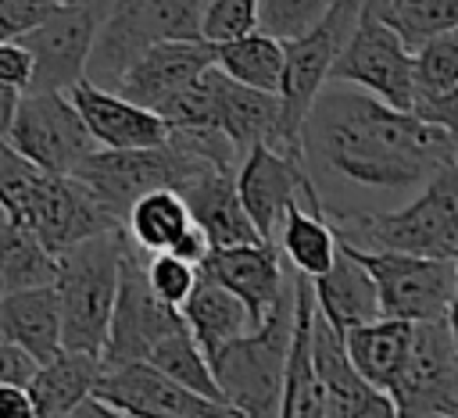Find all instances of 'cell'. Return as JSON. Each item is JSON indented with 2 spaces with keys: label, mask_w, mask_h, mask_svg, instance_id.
<instances>
[{
  "label": "cell",
  "mask_w": 458,
  "mask_h": 418,
  "mask_svg": "<svg viewBox=\"0 0 458 418\" xmlns=\"http://www.w3.org/2000/svg\"><path fill=\"white\" fill-rule=\"evenodd\" d=\"M32 368H36V361L21 347L0 339V382H29Z\"/></svg>",
  "instance_id": "cell-39"
},
{
  "label": "cell",
  "mask_w": 458,
  "mask_h": 418,
  "mask_svg": "<svg viewBox=\"0 0 458 418\" xmlns=\"http://www.w3.org/2000/svg\"><path fill=\"white\" fill-rule=\"evenodd\" d=\"M0 339L21 347L36 364L61 350V311L54 286L0 293Z\"/></svg>",
  "instance_id": "cell-23"
},
{
  "label": "cell",
  "mask_w": 458,
  "mask_h": 418,
  "mask_svg": "<svg viewBox=\"0 0 458 418\" xmlns=\"http://www.w3.org/2000/svg\"><path fill=\"white\" fill-rule=\"evenodd\" d=\"M419 121L458 132V29L437 32L411 50V100Z\"/></svg>",
  "instance_id": "cell-21"
},
{
  "label": "cell",
  "mask_w": 458,
  "mask_h": 418,
  "mask_svg": "<svg viewBox=\"0 0 458 418\" xmlns=\"http://www.w3.org/2000/svg\"><path fill=\"white\" fill-rule=\"evenodd\" d=\"M64 0H0V39H18Z\"/></svg>",
  "instance_id": "cell-37"
},
{
  "label": "cell",
  "mask_w": 458,
  "mask_h": 418,
  "mask_svg": "<svg viewBox=\"0 0 458 418\" xmlns=\"http://www.w3.org/2000/svg\"><path fill=\"white\" fill-rule=\"evenodd\" d=\"M125 229H104L86 239L68 243L54 254V293L61 311V347L100 354L114 289H118V257Z\"/></svg>",
  "instance_id": "cell-4"
},
{
  "label": "cell",
  "mask_w": 458,
  "mask_h": 418,
  "mask_svg": "<svg viewBox=\"0 0 458 418\" xmlns=\"http://www.w3.org/2000/svg\"><path fill=\"white\" fill-rule=\"evenodd\" d=\"M215 64L254 89L265 93H279V79H283V39L250 29L243 36H233L225 43H215Z\"/></svg>",
  "instance_id": "cell-28"
},
{
  "label": "cell",
  "mask_w": 458,
  "mask_h": 418,
  "mask_svg": "<svg viewBox=\"0 0 458 418\" xmlns=\"http://www.w3.org/2000/svg\"><path fill=\"white\" fill-rule=\"evenodd\" d=\"M147 250H140L129 236L122 243V257H118V289H114V304H111V318H107V332L100 343V368H114V364H129V361H147L150 347L168 336L172 329L186 325L175 304H165L150 286H147V272H143Z\"/></svg>",
  "instance_id": "cell-9"
},
{
  "label": "cell",
  "mask_w": 458,
  "mask_h": 418,
  "mask_svg": "<svg viewBox=\"0 0 458 418\" xmlns=\"http://www.w3.org/2000/svg\"><path fill=\"white\" fill-rule=\"evenodd\" d=\"M186 225H190V211H186L182 196L168 186H157V189H147L143 196H136L122 222L125 236L147 254L168 250Z\"/></svg>",
  "instance_id": "cell-30"
},
{
  "label": "cell",
  "mask_w": 458,
  "mask_h": 418,
  "mask_svg": "<svg viewBox=\"0 0 458 418\" xmlns=\"http://www.w3.org/2000/svg\"><path fill=\"white\" fill-rule=\"evenodd\" d=\"M311 282L304 272L293 268V318H290V339H286V357H283V393H279V414H297V418H322V400H318V382L311 368Z\"/></svg>",
  "instance_id": "cell-22"
},
{
  "label": "cell",
  "mask_w": 458,
  "mask_h": 418,
  "mask_svg": "<svg viewBox=\"0 0 458 418\" xmlns=\"http://www.w3.org/2000/svg\"><path fill=\"white\" fill-rule=\"evenodd\" d=\"M361 14V0H333L315 25H308L301 36L283 39V79H279V125L276 143L286 154L301 157V118L311 104V96L326 86L333 57L347 43L354 21Z\"/></svg>",
  "instance_id": "cell-5"
},
{
  "label": "cell",
  "mask_w": 458,
  "mask_h": 418,
  "mask_svg": "<svg viewBox=\"0 0 458 418\" xmlns=\"http://www.w3.org/2000/svg\"><path fill=\"white\" fill-rule=\"evenodd\" d=\"M100 372L97 354L86 350H57L54 357L39 361L25 382L29 400H32V414L36 418H68L72 407L93 389Z\"/></svg>",
  "instance_id": "cell-25"
},
{
  "label": "cell",
  "mask_w": 458,
  "mask_h": 418,
  "mask_svg": "<svg viewBox=\"0 0 458 418\" xmlns=\"http://www.w3.org/2000/svg\"><path fill=\"white\" fill-rule=\"evenodd\" d=\"M175 257H182V261H190V264H200L204 261V254L211 250V243H208V236L200 232V225L190 218V225L179 232V239L168 247Z\"/></svg>",
  "instance_id": "cell-40"
},
{
  "label": "cell",
  "mask_w": 458,
  "mask_h": 418,
  "mask_svg": "<svg viewBox=\"0 0 458 418\" xmlns=\"http://www.w3.org/2000/svg\"><path fill=\"white\" fill-rule=\"evenodd\" d=\"M361 7L390 25L408 50L437 32L458 29V0H361Z\"/></svg>",
  "instance_id": "cell-31"
},
{
  "label": "cell",
  "mask_w": 458,
  "mask_h": 418,
  "mask_svg": "<svg viewBox=\"0 0 458 418\" xmlns=\"http://www.w3.org/2000/svg\"><path fill=\"white\" fill-rule=\"evenodd\" d=\"M276 247L290 268H297L304 275H318L329 268V261L336 254V236H333L329 222L322 218V211H308L301 200H293L283 211Z\"/></svg>",
  "instance_id": "cell-29"
},
{
  "label": "cell",
  "mask_w": 458,
  "mask_h": 418,
  "mask_svg": "<svg viewBox=\"0 0 458 418\" xmlns=\"http://www.w3.org/2000/svg\"><path fill=\"white\" fill-rule=\"evenodd\" d=\"M340 247H347V243H340ZM347 254L369 272L383 318L422 322V318L454 314L458 257H426V254H401V250H358V247H347Z\"/></svg>",
  "instance_id": "cell-7"
},
{
  "label": "cell",
  "mask_w": 458,
  "mask_h": 418,
  "mask_svg": "<svg viewBox=\"0 0 458 418\" xmlns=\"http://www.w3.org/2000/svg\"><path fill=\"white\" fill-rule=\"evenodd\" d=\"M93 393L100 400H107L118 418H140V414H147V418H222V414H236L225 404L179 386L150 361L100 368Z\"/></svg>",
  "instance_id": "cell-15"
},
{
  "label": "cell",
  "mask_w": 458,
  "mask_h": 418,
  "mask_svg": "<svg viewBox=\"0 0 458 418\" xmlns=\"http://www.w3.org/2000/svg\"><path fill=\"white\" fill-rule=\"evenodd\" d=\"M233 179H236V196H240L247 218L268 243H276L283 211L293 200H301L308 211H322V193H318L315 179L308 175L304 161L272 143H254L240 157Z\"/></svg>",
  "instance_id": "cell-12"
},
{
  "label": "cell",
  "mask_w": 458,
  "mask_h": 418,
  "mask_svg": "<svg viewBox=\"0 0 458 418\" xmlns=\"http://www.w3.org/2000/svg\"><path fill=\"white\" fill-rule=\"evenodd\" d=\"M29 75H32L29 50L18 39H0V82H7L14 89H25Z\"/></svg>",
  "instance_id": "cell-38"
},
{
  "label": "cell",
  "mask_w": 458,
  "mask_h": 418,
  "mask_svg": "<svg viewBox=\"0 0 458 418\" xmlns=\"http://www.w3.org/2000/svg\"><path fill=\"white\" fill-rule=\"evenodd\" d=\"M322 218L340 243L358 250L458 257V164L440 168L397 211H347L322 200Z\"/></svg>",
  "instance_id": "cell-2"
},
{
  "label": "cell",
  "mask_w": 458,
  "mask_h": 418,
  "mask_svg": "<svg viewBox=\"0 0 458 418\" xmlns=\"http://www.w3.org/2000/svg\"><path fill=\"white\" fill-rule=\"evenodd\" d=\"M72 107L79 111L82 125L89 129L97 146L107 150H125V146H157L168 136V125L157 111L140 107L132 100H125L122 93L93 82V79H75L68 89Z\"/></svg>",
  "instance_id": "cell-18"
},
{
  "label": "cell",
  "mask_w": 458,
  "mask_h": 418,
  "mask_svg": "<svg viewBox=\"0 0 458 418\" xmlns=\"http://www.w3.org/2000/svg\"><path fill=\"white\" fill-rule=\"evenodd\" d=\"M333 0H258V25L276 39H293L322 18Z\"/></svg>",
  "instance_id": "cell-34"
},
{
  "label": "cell",
  "mask_w": 458,
  "mask_h": 418,
  "mask_svg": "<svg viewBox=\"0 0 458 418\" xmlns=\"http://www.w3.org/2000/svg\"><path fill=\"white\" fill-rule=\"evenodd\" d=\"M7 143L54 175H72V168L97 150L64 89H21Z\"/></svg>",
  "instance_id": "cell-11"
},
{
  "label": "cell",
  "mask_w": 458,
  "mask_h": 418,
  "mask_svg": "<svg viewBox=\"0 0 458 418\" xmlns=\"http://www.w3.org/2000/svg\"><path fill=\"white\" fill-rule=\"evenodd\" d=\"M7 229H11V214H7V211H4V204H0V243H4Z\"/></svg>",
  "instance_id": "cell-42"
},
{
  "label": "cell",
  "mask_w": 458,
  "mask_h": 418,
  "mask_svg": "<svg viewBox=\"0 0 458 418\" xmlns=\"http://www.w3.org/2000/svg\"><path fill=\"white\" fill-rule=\"evenodd\" d=\"M200 11L204 0H107L86 57V79L111 86L143 46L200 36Z\"/></svg>",
  "instance_id": "cell-6"
},
{
  "label": "cell",
  "mask_w": 458,
  "mask_h": 418,
  "mask_svg": "<svg viewBox=\"0 0 458 418\" xmlns=\"http://www.w3.org/2000/svg\"><path fill=\"white\" fill-rule=\"evenodd\" d=\"M301 161L361 189H419L440 168L458 164L451 129L419 121L379 96L326 82L301 118Z\"/></svg>",
  "instance_id": "cell-1"
},
{
  "label": "cell",
  "mask_w": 458,
  "mask_h": 418,
  "mask_svg": "<svg viewBox=\"0 0 458 418\" xmlns=\"http://www.w3.org/2000/svg\"><path fill=\"white\" fill-rule=\"evenodd\" d=\"M143 272H147V286L165 300V304H182V297L193 289L197 282V264L175 257L172 250H154L147 254L143 261Z\"/></svg>",
  "instance_id": "cell-35"
},
{
  "label": "cell",
  "mask_w": 458,
  "mask_h": 418,
  "mask_svg": "<svg viewBox=\"0 0 458 418\" xmlns=\"http://www.w3.org/2000/svg\"><path fill=\"white\" fill-rule=\"evenodd\" d=\"M311 282V297L315 307L329 318V325H336L340 332L361 322L379 318V300H376V286L369 279V272L347 254V247L336 243V254L329 261L326 272L308 275Z\"/></svg>",
  "instance_id": "cell-24"
},
{
  "label": "cell",
  "mask_w": 458,
  "mask_h": 418,
  "mask_svg": "<svg viewBox=\"0 0 458 418\" xmlns=\"http://www.w3.org/2000/svg\"><path fill=\"white\" fill-rule=\"evenodd\" d=\"M197 268L243 300L254 329L268 314L290 264L276 243L258 239V243H236V247H211Z\"/></svg>",
  "instance_id": "cell-20"
},
{
  "label": "cell",
  "mask_w": 458,
  "mask_h": 418,
  "mask_svg": "<svg viewBox=\"0 0 458 418\" xmlns=\"http://www.w3.org/2000/svg\"><path fill=\"white\" fill-rule=\"evenodd\" d=\"M0 418H36L25 382H0Z\"/></svg>",
  "instance_id": "cell-41"
},
{
  "label": "cell",
  "mask_w": 458,
  "mask_h": 418,
  "mask_svg": "<svg viewBox=\"0 0 458 418\" xmlns=\"http://www.w3.org/2000/svg\"><path fill=\"white\" fill-rule=\"evenodd\" d=\"M408 339H411V322H404V318H383L379 314L372 322L344 329V347H347L351 364L358 368V375L369 386H376L383 393L394 386V379L404 364Z\"/></svg>",
  "instance_id": "cell-27"
},
{
  "label": "cell",
  "mask_w": 458,
  "mask_h": 418,
  "mask_svg": "<svg viewBox=\"0 0 458 418\" xmlns=\"http://www.w3.org/2000/svg\"><path fill=\"white\" fill-rule=\"evenodd\" d=\"M54 282V250H47L25 225L11 222L0 243V293Z\"/></svg>",
  "instance_id": "cell-33"
},
{
  "label": "cell",
  "mask_w": 458,
  "mask_h": 418,
  "mask_svg": "<svg viewBox=\"0 0 458 418\" xmlns=\"http://www.w3.org/2000/svg\"><path fill=\"white\" fill-rule=\"evenodd\" d=\"M204 89H208V125L218 129L236 154L243 157L254 143H276L279 125V96L243 86L229 79L218 64L204 68Z\"/></svg>",
  "instance_id": "cell-19"
},
{
  "label": "cell",
  "mask_w": 458,
  "mask_h": 418,
  "mask_svg": "<svg viewBox=\"0 0 458 418\" xmlns=\"http://www.w3.org/2000/svg\"><path fill=\"white\" fill-rule=\"evenodd\" d=\"M182 168H186L182 146L165 139L157 146H125V150L97 146L72 168V175L93 193V200L114 222H125V211L136 196H143L147 189H157V186L172 189L179 182Z\"/></svg>",
  "instance_id": "cell-10"
},
{
  "label": "cell",
  "mask_w": 458,
  "mask_h": 418,
  "mask_svg": "<svg viewBox=\"0 0 458 418\" xmlns=\"http://www.w3.org/2000/svg\"><path fill=\"white\" fill-rule=\"evenodd\" d=\"M147 361H150L154 368H161L168 379H175L179 386H186V389H193V393H200V397H208V400L225 404L222 393H218V386H215L211 364H208L204 350L197 347V339L190 336L186 325H179V329H172L168 336H161V339L150 347ZM225 407H229V404H225Z\"/></svg>",
  "instance_id": "cell-32"
},
{
  "label": "cell",
  "mask_w": 458,
  "mask_h": 418,
  "mask_svg": "<svg viewBox=\"0 0 458 418\" xmlns=\"http://www.w3.org/2000/svg\"><path fill=\"white\" fill-rule=\"evenodd\" d=\"M290 318H293V268H286L268 314L254 329L225 339L215 354H208L215 386L236 414H258V418L279 414Z\"/></svg>",
  "instance_id": "cell-3"
},
{
  "label": "cell",
  "mask_w": 458,
  "mask_h": 418,
  "mask_svg": "<svg viewBox=\"0 0 458 418\" xmlns=\"http://www.w3.org/2000/svg\"><path fill=\"white\" fill-rule=\"evenodd\" d=\"M258 25V0H208L200 11V36L208 43H225Z\"/></svg>",
  "instance_id": "cell-36"
},
{
  "label": "cell",
  "mask_w": 458,
  "mask_h": 418,
  "mask_svg": "<svg viewBox=\"0 0 458 418\" xmlns=\"http://www.w3.org/2000/svg\"><path fill=\"white\" fill-rule=\"evenodd\" d=\"M107 0H64L43 21L18 36L29 50L32 75L25 89H68L86 75V57Z\"/></svg>",
  "instance_id": "cell-14"
},
{
  "label": "cell",
  "mask_w": 458,
  "mask_h": 418,
  "mask_svg": "<svg viewBox=\"0 0 458 418\" xmlns=\"http://www.w3.org/2000/svg\"><path fill=\"white\" fill-rule=\"evenodd\" d=\"M394 414L454 418L458 414V339L454 314L411 322L404 364L386 389Z\"/></svg>",
  "instance_id": "cell-8"
},
{
  "label": "cell",
  "mask_w": 458,
  "mask_h": 418,
  "mask_svg": "<svg viewBox=\"0 0 458 418\" xmlns=\"http://www.w3.org/2000/svg\"><path fill=\"white\" fill-rule=\"evenodd\" d=\"M179 314H182L190 336L197 339V347L204 350V357L215 354L225 339L250 329V314H247L243 300L236 293H229L222 282H215L211 275H204L200 268H197L193 289L179 304Z\"/></svg>",
  "instance_id": "cell-26"
},
{
  "label": "cell",
  "mask_w": 458,
  "mask_h": 418,
  "mask_svg": "<svg viewBox=\"0 0 458 418\" xmlns=\"http://www.w3.org/2000/svg\"><path fill=\"white\" fill-rule=\"evenodd\" d=\"M208 64H215V43H208L204 36H193V39H157V43L143 46L118 71V79L107 89L122 93L125 100H132L140 107L161 111Z\"/></svg>",
  "instance_id": "cell-17"
},
{
  "label": "cell",
  "mask_w": 458,
  "mask_h": 418,
  "mask_svg": "<svg viewBox=\"0 0 458 418\" xmlns=\"http://www.w3.org/2000/svg\"><path fill=\"white\" fill-rule=\"evenodd\" d=\"M311 368L318 382L322 418H394V404L383 389L369 386L347 357L344 332L311 307Z\"/></svg>",
  "instance_id": "cell-16"
},
{
  "label": "cell",
  "mask_w": 458,
  "mask_h": 418,
  "mask_svg": "<svg viewBox=\"0 0 458 418\" xmlns=\"http://www.w3.org/2000/svg\"><path fill=\"white\" fill-rule=\"evenodd\" d=\"M326 82L358 86V89L379 96L383 104L408 111V100H411V50L404 46V39L390 25H383L376 14H369L361 7L347 43L333 57V68H329Z\"/></svg>",
  "instance_id": "cell-13"
}]
</instances>
